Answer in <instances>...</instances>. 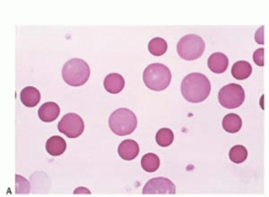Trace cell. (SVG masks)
<instances>
[{"label": "cell", "mask_w": 269, "mask_h": 197, "mask_svg": "<svg viewBox=\"0 0 269 197\" xmlns=\"http://www.w3.org/2000/svg\"><path fill=\"white\" fill-rule=\"evenodd\" d=\"M252 74V66L245 61H239L235 63L232 68V74L235 79L245 80L249 78Z\"/></svg>", "instance_id": "16"}, {"label": "cell", "mask_w": 269, "mask_h": 197, "mask_svg": "<svg viewBox=\"0 0 269 197\" xmlns=\"http://www.w3.org/2000/svg\"><path fill=\"white\" fill-rule=\"evenodd\" d=\"M67 144L60 136H53L47 141L46 149L49 154L53 156H59L66 151Z\"/></svg>", "instance_id": "14"}, {"label": "cell", "mask_w": 269, "mask_h": 197, "mask_svg": "<svg viewBox=\"0 0 269 197\" xmlns=\"http://www.w3.org/2000/svg\"><path fill=\"white\" fill-rule=\"evenodd\" d=\"M208 67L215 74H223L228 67V58L223 53H213L208 59Z\"/></svg>", "instance_id": "12"}, {"label": "cell", "mask_w": 269, "mask_h": 197, "mask_svg": "<svg viewBox=\"0 0 269 197\" xmlns=\"http://www.w3.org/2000/svg\"><path fill=\"white\" fill-rule=\"evenodd\" d=\"M205 41L197 35H186L180 39L177 46V51L180 57L185 61H195L205 52Z\"/></svg>", "instance_id": "5"}, {"label": "cell", "mask_w": 269, "mask_h": 197, "mask_svg": "<svg viewBox=\"0 0 269 197\" xmlns=\"http://www.w3.org/2000/svg\"><path fill=\"white\" fill-rule=\"evenodd\" d=\"M103 85H105L106 91H108L111 94H118L121 91H123L125 85V80L119 74H110L106 76L105 81H103Z\"/></svg>", "instance_id": "13"}, {"label": "cell", "mask_w": 269, "mask_h": 197, "mask_svg": "<svg viewBox=\"0 0 269 197\" xmlns=\"http://www.w3.org/2000/svg\"><path fill=\"white\" fill-rule=\"evenodd\" d=\"M59 111L60 109L57 103H55L53 101H49V102L43 103V105L39 108V110H38V116H39L41 121L50 123L57 119V117L59 116Z\"/></svg>", "instance_id": "10"}, {"label": "cell", "mask_w": 269, "mask_h": 197, "mask_svg": "<svg viewBox=\"0 0 269 197\" xmlns=\"http://www.w3.org/2000/svg\"><path fill=\"white\" fill-rule=\"evenodd\" d=\"M171 81V73L163 64H152L144 73L145 84L152 91H164Z\"/></svg>", "instance_id": "3"}, {"label": "cell", "mask_w": 269, "mask_h": 197, "mask_svg": "<svg viewBox=\"0 0 269 197\" xmlns=\"http://www.w3.org/2000/svg\"><path fill=\"white\" fill-rule=\"evenodd\" d=\"M211 84L206 75L198 73L190 74L181 83V92L186 100L190 102H201L209 96Z\"/></svg>", "instance_id": "1"}, {"label": "cell", "mask_w": 269, "mask_h": 197, "mask_svg": "<svg viewBox=\"0 0 269 197\" xmlns=\"http://www.w3.org/2000/svg\"><path fill=\"white\" fill-rule=\"evenodd\" d=\"M119 155L125 161H131L139 154V146L135 140H124L119 146Z\"/></svg>", "instance_id": "9"}, {"label": "cell", "mask_w": 269, "mask_h": 197, "mask_svg": "<svg viewBox=\"0 0 269 197\" xmlns=\"http://www.w3.org/2000/svg\"><path fill=\"white\" fill-rule=\"evenodd\" d=\"M246 157H248V151L244 146H235L229 151V160L236 164L244 163Z\"/></svg>", "instance_id": "19"}, {"label": "cell", "mask_w": 269, "mask_h": 197, "mask_svg": "<svg viewBox=\"0 0 269 197\" xmlns=\"http://www.w3.org/2000/svg\"><path fill=\"white\" fill-rule=\"evenodd\" d=\"M20 98H21L22 103H23L24 106L32 108V107H36L38 103H39L41 99V95H40V92L38 91L36 87L27 86L25 89L22 90Z\"/></svg>", "instance_id": "11"}, {"label": "cell", "mask_w": 269, "mask_h": 197, "mask_svg": "<svg viewBox=\"0 0 269 197\" xmlns=\"http://www.w3.org/2000/svg\"><path fill=\"white\" fill-rule=\"evenodd\" d=\"M141 166L147 172H154L160 167V158L154 153H147L141 158Z\"/></svg>", "instance_id": "17"}, {"label": "cell", "mask_w": 269, "mask_h": 197, "mask_svg": "<svg viewBox=\"0 0 269 197\" xmlns=\"http://www.w3.org/2000/svg\"><path fill=\"white\" fill-rule=\"evenodd\" d=\"M255 40L259 45H264V26H262L261 28L256 31Z\"/></svg>", "instance_id": "22"}, {"label": "cell", "mask_w": 269, "mask_h": 197, "mask_svg": "<svg viewBox=\"0 0 269 197\" xmlns=\"http://www.w3.org/2000/svg\"><path fill=\"white\" fill-rule=\"evenodd\" d=\"M156 142L161 147H168L173 142V133L169 128H162L156 134Z\"/></svg>", "instance_id": "20"}, {"label": "cell", "mask_w": 269, "mask_h": 197, "mask_svg": "<svg viewBox=\"0 0 269 197\" xmlns=\"http://www.w3.org/2000/svg\"><path fill=\"white\" fill-rule=\"evenodd\" d=\"M167 51V42L162 38H154L149 42V52L154 56H162Z\"/></svg>", "instance_id": "18"}, {"label": "cell", "mask_w": 269, "mask_h": 197, "mask_svg": "<svg viewBox=\"0 0 269 197\" xmlns=\"http://www.w3.org/2000/svg\"><path fill=\"white\" fill-rule=\"evenodd\" d=\"M63 79L71 86H81L85 84L90 78L91 70L83 59L73 58L64 65Z\"/></svg>", "instance_id": "2"}, {"label": "cell", "mask_w": 269, "mask_h": 197, "mask_svg": "<svg viewBox=\"0 0 269 197\" xmlns=\"http://www.w3.org/2000/svg\"><path fill=\"white\" fill-rule=\"evenodd\" d=\"M222 125H223V128L226 130L227 133L235 134L241 129V126H243V121H241V119L238 114L229 113L226 117H224Z\"/></svg>", "instance_id": "15"}, {"label": "cell", "mask_w": 269, "mask_h": 197, "mask_svg": "<svg viewBox=\"0 0 269 197\" xmlns=\"http://www.w3.org/2000/svg\"><path fill=\"white\" fill-rule=\"evenodd\" d=\"M264 49H259V50H256L253 54V59L257 66H261L263 67L264 66Z\"/></svg>", "instance_id": "21"}, {"label": "cell", "mask_w": 269, "mask_h": 197, "mask_svg": "<svg viewBox=\"0 0 269 197\" xmlns=\"http://www.w3.org/2000/svg\"><path fill=\"white\" fill-rule=\"evenodd\" d=\"M245 91L239 84L230 83L223 86L219 92V102L226 109L238 108L244 103Z\"/></svg>", "instance_id": "6"}, {"label": "cell", "mask_w": 269, "mask_h": 197, "mask_svg": "<svg viewBox=\"0 0 269 197\" xmlns=\"http://www.w3.org/2000/svg\"><path fill=\"white\" fill-rule=\"evenodd\" d=\"M109 126L115 135H129L137 127V118L129 109L121 108L111 114L109 119Z\"/></svg>", "instance_id": "4"}, {"label": "cell", "mask_w": 269, "mask_h": 197, "mask_svg": "<svg viewBox=\"0 0 269 197\" xmlns=\"http://www.w3.org/2000/svg\"><path fill=\"white\" fill-rule=\"evenodd\" d=\"M144 195H174V184L167 178H154L147 182L144 190Z\"/></svg>", "instance_id": "8"}, {"label": "cell", "mask_w": 269, "mask_h": 197, "mask_svg": "<svg viewBox=\"0 0 269 197\" xmlns=\"http://www.w3.org/2000/svg\"><path fill=\"white\" fill-rule=\"evenodd\" d=\"M58 130L68 138H78L83 134L84 122L81 117L75 113H68L63 117L58 123Z\"/></svg>", "instance_id": "7"}]
</instances>
